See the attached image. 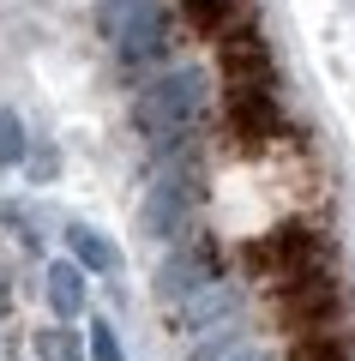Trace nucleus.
I'll return each mask as SVG.
<instances>
[{
	"label": "nucleus",
	"instance_id": "1",
	"mask_svg": "<svg viewBox=\"0 0 355 361\" xmlns=\"http://www.w3.org/2000/svg\"><path fill=\"white\" fill-rule=\"evenodd\" d=\"M205 103H211L205 66H169V73H157L151 85L133 97V127H139L151 145L157 139H193Z\"/></svg>",
	"mask_w": 355,
	"mask_h": 361
},
{
	"label": "nucleus",
	"instance_id": "2",
	"mask_svg": "<svg viewBox=\"0 0 355 361\" xmlns=\"http://www.w3.org/2000/svg\"><path fill=\"white\" fill-rule=\"evenodd\" d=\"M187 217H193V180L181 175H157L139 199V235L145 241H181L187 235Z\"/></svg>",
	"mask_w": 355,
	"mask_h": 361
},
{
	"label": "nucleus",
	"instance_id": "3",
	"mask_svg": "<svg viewBox=\"0 0 355 361\" xmlns=\"http://www.w3.org/2000/svg\"><path fill=\"white\" fill-rule=\"evenodd\" d=\"M169 49H175V18H169L163 0H151L139 18H133L121 37H114V61L127 66V73H139V66H157L169 61Z\"/></svg>",
	"mask_w": 355,
	"mask_h": 361
},
{
	"label": "nucleus",
	"instance_id": "4",
	"mask_svg": "<svg viewBox=\"0 0 355 361\" xmlns=\"http://www.w3.org/2000/svg\"><path fill=\"white\" fill-rule=\"evenodd\" d=\"M157 301H193L199 295V289H211L217 283V253L211 247H175V253L163 259V265H157Z\"/></svg>",
	"mask_w": 355,
	"mask_h": 361
},
{
	"label": "nucleus",
	"instance_id": "5",
	"mask_svg": "<svg viewBox=\"0 0 355 361\" xmlns=\"http://www.w3.org/2000/svg\"><path fill=\"white\" fill-rule=\"evenodd\" d=\"M66 247H73V265L78 271H97V277H114V271H121L114 241L102 229H90V223H66Z\"/></svg>",
	"mask_w": 355,
	"mask_h": 361
},
{
	"label": "nucleus",
	"instance_id": "6",
	"mask_svg": "<svg viewBox=\"0 0 355 361\" xmlns=\"http://www.w3.org/2000/svg\"><path fill=\"white\" fill-rule=\"evenodd\" d=\"M235 307H241V289H229V283H211V289H199L193 301H181V307H175V319H181V331H205V325L229 319Z\"/></svg>",
	"mask_w": 355,
	"mask_h": 361
},
{
	"label": "nucleus",
	"instance_id": "7",
	"mask_svg": "<svg viewBox=\"0 0 355 361\" xmlns=\"http://www.w3.org/2000/svg\"><path fill=\"white\" fill-rule=\"evenodd\" d=\"M42 283H49V307H54V319H78V313H85V271H78L73 259H49Z\"/></svg>",
	"mask_w": 355,
	"mask_h": 361
},
{
	"label": "nucleus",
	"instance_id": "8",
	"mask_svg": "<svg viewBox=\"0 0 355 361\" xmlns=\"http://www.w3.org/2000/svg\"><path fill=\"white\" fill-rule=\"evenodd\" d=\"M187 6V18L199 30H211V37H235L247 18V0H181Z\"/></svg>",
	"mask_w": 355,
	"mask_h": 361
},
{
	"label": "nucleus",
	"instance_id": "9",
	"mask_svg": "<svg viewBox=\"0 0 355 361\" xmlns=\"http://www.w3.org/2000/svg\"><path fill=\"white\" fill-rule=\"evenodd\" d=\"M13 163H30V133L18 121V109L0 103V169H13Z\"/></svg>",
	"mask_w": 355,
	"mask_h": 361
},
{
	"label": "nucleus",
	"instance_id": "10",
	"mask_svg": "<svg viewBox=\"0 0 355 361\" xmlns=\"http://www.w3.org/2000/svg\"><path fill=\"white\" fill-rule=\"evenodd\" d=\"M37 361H85V337L66 325H49V331H37Z\"/></svg>",
	"mask_w": 355,
	"mask_h": 361
},
{
	"label": "nucleus",
	"instance_id": "11",
	"mask_svg": "<svg viewBox=\"0 0 355 361\" xmlns=\"http://www.w3.org/2000/svg\"><path fill=\"white\" fill-rule=\"evenodd\" d=\"M145 6H151V0H97V30H102L109 42H114L121 30L133 25V18L145 13Z\"/></svg>",
	"mask_w": 355,
	"mask_h": 361
},
{
	"label": "nucleus",
	"instance_id": "12",
	"mask_svg": "<svg viewBox=\"0 0 355 361\" xmlns=\"http://www.w3.org/2000/svg\"><path fill=\"white\" fill-rule=\"evenodd\" d=\"M85 349H90V361H127V355H121V343H114V325L109 319H90Z\"/></svg>",
	"mask_w": 355,
	"mask_h": 361
},
{
	"label": "nucleus",
	"instance_id": "13",
	"mask_svg": "<svg viewBox=\"0 0 355 361\" xmlns=\"http://www.w3.org/2000/svg\"><path fill=\"white\" fill-rule=\"evenodd\" d=\"M30 175H37V180H54V175H61V157H54V151H30Z\"/></svg>",
	"mask_w": 355,
	"mask_h": 361
},
{
	"label": "nucleus",
	"instance_id": "14",
	"mask_svg": "<svg viewBox=\"0 0 355 361\" xmlns=\"http://www.w3.org/2000/svg\"><path fill=\"white\" fill-rule=\"evenodd\" d=\"M229 343H235V331L223 325V331H211V343H205V349H193V361H217V355H223Z\"/></svg>",
	"mask_w": 355,
	"mask_h": 361
},
{
	"label": "nucleus",
	"instance_id": "15",
	"mask_svg": "<svg viewBox=\"0 0 355 361\" xmlns=\"http://www.w3.org/2000/svg\"><path fill=\"white\" fill-rule=\"evenodd\" d=\"M229 361H277V355H271V349H235Z\"/></svg>",
	"mask_w": 355,
	"mask_h": 361
},
{
	"label": "nucleus",
	"instance_id": "16",
	"mask_svg": "<svg viewBox=\"0 0 355 361\" xmlns=\"http://www.w3.org/2000/svg\"><path fill=\"white\" fill-rule=\"evenodd\" d=\"M6 307H13V289H6V277H0V313H6Z\"/></svg>",
	"mask_w": 355,
	"mask_h": 361
}]
</instances>
